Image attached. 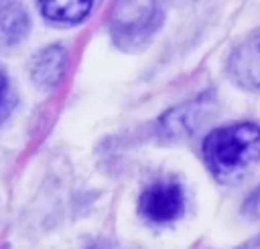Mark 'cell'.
Wrapping results in <instances>:
<instances>
[{
	"label": "cell",
	"mask_w": 260,
	"mask_h": 249,
	"mask_svg": "<svg viewBox=\"0 0 260 249\" xmlns=\"http://www.w3.org/2000/svg\"><path fill=\"white\" fill-rule=\"evenodd\" d=\"M12 105H14V97L10 91V83H8V77L4 75V71L0 69V121L10 113Z\"/></svg>",
	"instance_id": "cell-9"
},
{
	"label": "cell",
	"mask_w": 260,
	"mask_h": 249,
	"mask_svg": "<svg viewBox=\"0 0 260 249\" xmlns=\"http://www.w3.org/2000/svg\"><path fill=\"white\" fill-rule=\"evenodd\" d=\"M162 24V8L154 2H120L110 12V34L118 49L138 51Z\"/></svg>",
	"instance_id": "cell-2"
},
{
	"label": "cell",
	"mask_w": 260,
	"mask_h": 249,
	"mask_svg": "<svg viewBox=\"0 0 260 249\" xmlns=\"http://www.w3.org/2000/svg\"><path fill=\"white\" fill-rule=\"evenodd\" d=\"M138 209H140V215L154 225L171 223L179 219L185 211L183 186L171 178L154 180L142 190Z\"/></svg>",
	"instance_id": "cell-3"
},
{
	"label": "cell",
	"mask_w": 260,
	"mask_h": 249,
	"mask_svg": "<svg viewBox=\"0 0 260 249\" xmlns=\"http://www.w3.org/2000/svg\"><path fill=\"white\" fill-rule=\"evenodd\" d=\"M244 213H246V217L260 219V186L248 194V198L244 202Z\"/></svg>",
	"instance_id": "cell-10"
},
{
	"label": "cell",
	"mask_w": 260,
	"mask_h": 249,
	"mask_svg": "<svg viewBox=\"0 0 260 249\" xmlns=\"http://www.w3.org/2000/svg\"><path fill=\"white\" fill-rule=\"evenodd\" d=\"M93 2H41L39 10L41 14L59 26H69L85 20V16L91 12Z\"/></svg>",
	"instance_id": "cell-8"
},
{
	"label": "cell",
	"mask_w": 260,
	"mask_h": 249,
	"mask_svg": "<svg viewBox=\"0 0 260 249\" xmlns=\"http://www.w3.org/2000/svg\"><path fill=\"white\" fill-rule=\"evenodd\" d=\"M211 109H213V95L211 93L197 95L167 111L158 121V132L165 138H173V140L191 136L207 119Z\"/></svg>",
	"instance_id": "cell-4"
},
{
	"label": "cell",
	"mask_w": 260,
	"mask_h": 249,
	"mask_svg": "<svg viewBox=\"0 0 260 249\" xmlns=\"http://www.w3.org/2000/svg\"><path fill=\"white\" fill-rule=\"evenodd\" d=\"M238 249H260V233L256 235V237H252V239H248L246 243H242Z\"/></svg>",
	"instance_id": "cell-11"
},
{
	"label": "cell",
	"mask_w": 260,
	"mask_h": 249,
	"mask_svg": "<svg viewBox=\"0 0 260 249\" xmlns=\"http://www.w3.org/2000/svg\"><path fill=\"white\" fill-rule=\"evenodd\" d=\"M228 73L244 89H260V30L240 43L228 59Z\"/></svg>",
	"instance_id": "cell-5"
},
{
	"label": "cell",
	"mask_w": 260,
	"mask_h": 249,
	"mask_svg": "<svg viewBox=\"0 0 260 249\" xmlns=\"http://www.w3.org/2000/svg\"><path fill=\"white\" fill-rule=\"evenodd\" d=\"M28 30V16L20 6L8 4L0 8V47L10 49L18 45Z\"/></svg>",
	"instance_id": "cell-7"
},
{
	"label": "cell",
	"mask_w": 260,
	"mask_h": 249,
	"mask_svg": "<svg viewBox=\"0 0 260 249\" xmlns=\"http://www.w3.org/2000/svg\"><path fill=\"white\" fill-rule=\"evenodd\" d=\"M201 152L215 176H232L242 168L260 162V128L250 121L217 128L205 136Z\"/></svg>",
	"instance_id": "cell-1"
},
{
	"label": "cell",
	"mask_w": 260,
	"mask_h": 249,
	"mask_svg": "<svg viewBox=\"0 0 260 249\" xmlns=\"http://www.w3.org/2000/svg\"><path fill=\"white\" fill-rule=\"evenodd\" d=\"M67 71V51L61 45L41 49L30 59V77L41 89H53Z\"/></svg>",
	"instance_id": "cell-6"
},
{
	"label": "cell",
	"mask_w": 260,
	"mask_h": 249,
	"mask_svg": "<svg viewBox=\"0 0 260 249\" xmlns=\"http://www.w3.org/2000/svg\"><path fill=\"white\" fill-rule=\"evenodd\" d=\"M87 249H120V247H112V245H91Z\"/></svg>",
	"instance_id": "cell-12"
}]
</instances>
